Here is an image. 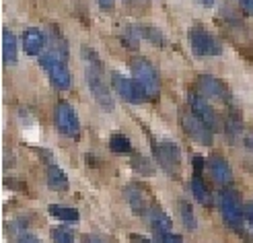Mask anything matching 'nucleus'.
<instances>
[{
	"label": "nucleus",
	"mask_w": 253,
	"mask_h": 243,
	"mask_svg": "<svg viewBox=\"0 0 253 243\" xmlns=\"http://www.w3.org/2000/svg\"><path fill=\"white\" fill-rule=\"evenodd\" d=\"M19 243H40V239L33 237V235H23V237L19 239Z\"/></svg>",
	"instance_id": "nucleus-32"
},
{
	"label": "nucleus",
	"mask_w": 253,
	"mask_h": 243,
	"mask_svg": "<svg viewBox=\"0 0 253 243\" xmlns=\"http://www.w3.org/2000/svg\"><path fill=\"white\" fill-rule=\"evenodd\" d=\"M43 46H45V35L40 29H35V27L25 29V33H23V49L29 56H40Z\"/></svg>",
	"instance_id": "nucleus-13"
},
{
	"label": "nucleus",
	"mask_w": 253,
	"mask_h": 243,
	"mask_svg": "<svg viewBox=\"0 0 253 243\" xmlns=\"http://www.w3.org/2000/svg\"><path fill=\"white\" fill-rule=\"evenodd\" d=\"M200 2L204 4V6H212V4H214V0H200Z\"/></svg>",
	"instance_id": "nucleus-35"
},
{
	"label": "nucleus",
	"mask_w": 253,
	"mask_h": 243,
	"mask_svg": "<svg viewBox=\"0 0 253 243\" xmlns=\"http://www.w3.org/2000/svg\"><path fill=\"white\" fill-rule=\"evenodd\" d=\"M2 60L4 64L17 62V37L8 29H2Z\"/></svg>",
	"instance_id": "nucleus-17"
},
{
	"label": "nucleus",
	"mask_w": 253,
	"mask_h": 243,
	"mask_svg": "<svg viewBox=\"0 0 253 243\" xmlns=\"http://www.w3.org/2000/svg\"><path fill=\"white\" fill-rule=\"evenodd\" d=\"M49 212H52L58 221L66 223V225H77L81 221V214L77 208H64V206H52L49 208Z\"/></svg>",
	"instance_id": "nucleus-19"
},
{
	"label": "nucleus",
	"mask_w": 253,
	"mask_h": 243,
	"mask_svg": "<svg viewBox=\"0 0 253 243\" xmlns=\"http://www.w3.org/2000/svg\"><path fill=\"white\" fill-rule=\"evenodd\" d=\"M109 148H111V152H116V155H128V152L132 150V145H130L128 136L111 134L109 136Z\"/></svg>",
	"instance_id": "nucleus-20"
},
{
	"label": "nucleus",
	"mask_w": 253,
	"mask_h": 243,
	"mask_svg": "<svg viewBox=\"0 0 253 243\" xmlns=\"http://www.w3.org/2000/svg\"><path fill=\"white\" fill-rule=\"evenodd\" d=\"M192 194L200 204H204V206L210 204V194H208V188H206L204 180H202V175H196V173L192 175Z\"/></svg>",
	"instance_id": "nucleus-18"
},
{
	"label": "nucleus",
	"mask_w": 253,
	"mask_h": 243,
	"mask_svg": "<svg viewBox=\"0 0 253 243\" xmlns=\"http://www.w3.org/2000/svg\"><path fill=\"white\" fill-rule=\"evenodd\" d=\"M187 40H189V48H192V54L196 58H214L222 54L220 42L210 31L200 27V25H194L187 31Z\"/></svg>",
	"instance_id": "nucleus-4"
},
{
	"label": "nucleus",
	"mask_w": 253,
	"mask_h": 243,
	"mask_svg": "<svg viewBox=\"0 0 253 243\" xmlns=\"http://www.w3.org/2000/svg\"><path fill=\"white\" fill-rule=\"evenodd\" d=\"M126 198H128L130 208H132L136 214H144V212H148L146 194H144V190H142L140 186H138V184H130V186H126Z\"/></svg>",
	"instance_id": "nucleus-14"
},
{
	"label": "nucleus",
	"mask_w": 253,
	"mask_h": 243,
	"mask_svg": "<svg viewBox=\"0 0 253 243\" xmlns=\"http://www.w3.org/2000/svg\"><path fill=\"white\" fill-rule=\"evenodd\" d=\"M218 208L222 212L224 223L229 225L233 231L241 237V239H249L245 225H243V210H241V200H239V194L229 188H224L218 192Z\"/></svg>",
	"instance_id": "nucleus-2"
},
{
	"label": "nucleus",
	"mask_w": 253,
	"mask_h": 243,
	"mask_svg": "<svg viewBox=\"0 0 253 243\" xmlns=\"http://www.w3.org/2000/svg\"><path fill=\"white\" fill-rule=\"evenodd\" d=\"M45 177H47V186L52 188L54 192H66L70 188L68 175L64 173V169H62V167H58V165H49Z\"/></svg>",
	"instance_id": "nucleus-15"
},
{
	"label": "nucleus",
	"mask_w": 253,
	"mask_h": 243,
	"mask_svg": "<svg viewBox=\"0 0 253 243\" xmlns=\"http://www.w3.org/2000/svg\"><path fill=\"white\" fill-rule=\"evenodd\" d=\"M181 122H183V130L187 132V136L192 138V140H196V143L204 145V146H210L212 145V140H214L212 130L200 118H196L194 113H185Z\"/></svg>",
	"instance_id": "nucleus-10"
},
{
	"label": "nucleus",
	"mask_w": 253,
	"mask_h": 243,
	"mask_svg": "<svg viewBox=\"0 0 253 243\" xmlns=\"http://www.w3.org/2000/svg\"><path fill=\"white\" fill-rule=\"evenodd\" d=\"M111 89L116 91L124 101H128V103H142L146 99L144 93L138 89V85L134 83V79L130 81L128 76H124L120 72H111Z\"/></svg>",
	"instance_id": "nucleus-9"
},
{
	"label": "nucleus",
	"mask_w": 253,
	"mask_h": 243,
	"mask_svg": "<svg viewBox=\"0 0 253 243\" xmlns=\"http://www.w3.org/2000/svg\"><path fill=\"white\" fill-rule=\"evenodd\" d=\"M132 76L138 89L144 93L146 99H157L161 93V81L155 66L144 58H134L132 60Z\"/></svg>",
	"instance_id": "nucleus-3"
},
{
	"label": "nucleus",
	"mask_w": 253,
	"mask_h": 243,
	"mask_svg": "<svg viewBox=\"0 0 253 243\" xmlns=\"http://www.w3.org/2000/svg\"><path fill=\"white\" fill-rule=\"evenodd\" d=\"M52 239H54V243H74L72 231H68V229L62 225L52 229Z\"/></svg>",
	"instance_id": "nucleus-24"
},
{
	"label": "nucleus",
	"mask_w": 253,
	"mask_h": 243,
	"mask_svg": "<svg viewBox=\"0 0 253 243\" xmlns=\"http://www.w3.org/2000/svg\"><path fill=\"white\" fill-rule=\"evenodd\" d=\"M198 87L200 91L208 95L210 99H218V101H226L229 99V89L222 81H218L216 76H210V74H202L198 79Z\"/></svg>",
	"instance_id": "nucleus-11"
},
{
	"label": "nucleus",
	"mask_w": 253,
	"mask_h": 243,
	"mask_svg": "<svg viewBox=\"0 0 253 243\" xmlns=\"http://www.w3.org/2000/svg\"><path fill=\"white\" fill-rule=\"evenodd\" d=\"M132 167L138 171V173H144V175H155V167L144 155H134L132 157Z\"/></svg>",
	"instance_id": "nucleus-22"
},
{
	"label": "nucleus",
	"mask_w": 253,
	"mask_h": 243,
	"mask_svg": "<svg viewBox=\"0 0 253 243\" xmlns=\"http://www.w3.org/2000/svg\"><path fill=\"white\" fill-rule=\"evenodd\" d=\"M130 241H132V243H153L150 239H146V237H142V235H138V233H132V235H130Z\"/></svg>",
	"instance_id": "nucleus-31"
},
{
	"label": "nucleus",
	"mask_w": 253,
	"mask_h": 243,
	"mask_svg": "<svg viewBox=\"0 0 253 243\" xmlns=\"http://www.w3.org/2000/svg\"><path fill=\"white\" fill-rule=\"evenodd\" d=\"M245 216H247V223H249L251 229H253V202H247V206H245Z\"/></svg>",
	"instance_id": "nucleus-30"
},
{
	"label": "nucleus",
	"mask_w": 253,
	"mask_h": 243,
	"mask_svg": "<svg viewBox=\"0 0 253 243\" xmlns=\"http://www.w3.org/2000/svg\"><path fill=\"white\" fill-rule=\"evenodd\" d=\"M97 2H99V6H101V8H105V10L113 8V0H97Z\"/></svg>",
	"instance_id": "nucleus-33"
},
{
	"label": "nucleus",
	"mask_w": 253,
	"mask_h": 243,
	"mask_svg": "<svg viewBox=\"0 0 253 243\" xmlns=\"http://www.w3.org/2000/svg\"><path fill=\"white\" fill-rule=\"evenodd\" d=\"M192 167H194L196 175H202V171H204V159H202L200 155H194L192 157Z\"/></svg>",
	"instance_id": "nucleus-27"
},
{
	"label": "nucleus",
	"mask_w": 253,
	"mask_h": 243,
	"mask_svg": "<svg viewBox=\"0 0 253 243\" xmlns=\"http://www.w3.org/2000/svg\"><path fill=\"white\" fill-rule=\"evenodd\" d=\"M122 44L128 48V49H138V46H140V40H138V31L134 27H128V29L122 33Z\"/></svg>",
	"instance_id": "nucleus-23"
},
{
	"label": "nucleus",
	"mask_w": 253,
	"mask_h": 243,
	"mask_svg": "<svg viewBox=\"0 0 253 243\" xmlns=\"http://www.w3.org/2000/svg\"><path fill=\"white\" fill-rule=\"evenodd\" d=\"M208 167H210V173L212 177L216 180L220 186H231L233 184V171H231V165L226 163L222 157L214 155L208 159Z\"/></svg>",
	"instance_id": "nucleus-12"
},
{
	"label": "nucleus",
	"mask_w": 253,
	"mask_h": 243,
	"mask_svg": "<svg viewBox=\"0 0 253 243\" xmlns=\"http://www.w3.org/2000/svg\"><path fill=\"white\" fill-rule=\"evenodd\" d=\"M153 150H155V157H157L163 171H167L169 175H177L181 171V148L177 146L173 140L155 143Z\"/></svg>",
	"instance_id": "nucleus-6"
},
{
	"label": "nucleus",
	"mask_w": 253,
	"mask_h": 243,
	"mask_svg": "<svg viewBox=\"0 0 253 243\" xmlns=\"http://www.w3.org/2000/svg\"><path fill=\"white\" fill-rule=\"evenodd\" d=\"M243 143H245V148L251 152V155H253V128H251V130H247L245 132V136H243Z\"/></svg>",
	"instance_id": "nucleus-28"
},
{
	"label": "nucleus",
	"mask_w": 253,
	"mask_h": 243,
	"mask_svg": "<svg viewBox=\"0 0 253 243\" xmlns=\"http://www.w3.org/2000/svg\"><path fill=\"white\" fill-rule=\"evenodd\" d=\"M187 103H189V109H192L194 116L204 122L212 132H214V130H218V128H220L218 113L214 111V107L208 103V101H206L204 97H200L198 93H189V95H187Z\"/></svg>",
	"instance_id": "nucleus-8"
},
{
	"label": "nucleus",
	"mask_w": 253,
	"mask_h": 243,
	"mask_svg": "<svg viewBox=\"0 0 253 243\" xmlns=\"http://www.w3.org/2000/svg\"><path fill=\"white\" fill-rule=\"evenodd\" d=\"M148 214V221H150V227L155 229V233L161 235V233H169L171 231V225L173 221L169 219V216L163 212L159 206H150V210L146 212Z\"/></svg>",
	"instance_id": "nucleus-16"
},
{
	"label": "nucleus",
	"mask_w": 253,
	"mask_h": 243,
	"mask_svg": "<svg viewBox=\"0 0 253 243\" xmlns=\"http://www.w3.org/2000/svg\"><path fill=\"white\" fill-rule=\"evenodd\" d=\"M54 122H56L58 132H62L64 136H70V138H79L81 122H79L77 111H74V107L68 103V101H60V103H56Z\"/></svg>",
	"instance_id": "nucleus-7"
},
{
	"label": "nucleus",
	"mask_w": 253,
	"mask_h": 243,
	"mask_svg": "<svg viewBox=\"0 0 253 243\" xmlns=\"http://www.w3.org/2000/svg\"><path fill=\"white\" fill-rule=\"evenodd\" d=\"M179 216H181V221H183V225L189 229V231H194V229L198 227V223H196V214H194V208L189 206V202H179Z\"/></svg>",
	"instance_id": "nucleus-21"
},
{
	"label": "nucleus",
	"mask_w": 253,
	"mask_h": 243,
	"mask_svg": "<svg viewBox=\"0 0 253 243\" xmlns=\"http://www.w3.org/2000/svg\"><path fill=\"white\" fill-rule=\"evenodd\" d=\"M159 243H183V239L179 235H175V233H161L159 235Z\"/></svg>",
	"instance_id": "nucleus-26"
},
{
	"label": "nucleus",
	"mask_w": 253,
	"mask_h": 243,
	"mask_svg": "<svg viewBox=\"0 0 253 243\" xmlns=\"http://www.w3.org/2000/svg\"><path fill=\"white\" fill-rule=\"evenodd\" d=\"M40 66L47 72L49 81H52V85L56 89H60V91H66V89H70L72 85V76H70V70L66 66L64 58H60L58 52H45L40 56Z\"/></svg>",
	"instance_id": "nucleus-5"
},
{
	"label": "nucleus",
	"mask_w": 253,
	"mask_h": 243,
	"mask_svg": "<svg viewBox=\"0 0 253 243\" xmlns=\"http://www.w3.org/2000/svg\"><path fill=\"white\" fill-rule=\"evenodd\" d=\"M237 2L247 12V15H253V0H237Z\"/></svg>",
	"instance_id": "nucleus-29"
},
{
	"label": "nucleus",
	"mask_w": 253,
	"mask_h": 243,
	"mask_svg": "<svg viewBox=\"0 0 253 243\" xmlns=\"http://www.w3.org/2000/svg\"><path fill=\"white\" fill-rule=\"evenodd\" d=\"M142 35H144L153 46H165V37H163V33H161L159 29L146 27V29H142Z\"/></svg>",
	"instance_id": "nucleus-25"
},
{
	"label": "nucleus",
	"mask_w": 253,
	"mask_h": 243,
	"mask_svg": "<svg viewBox=\"0 0 253 243\" xmlns=\"http://www.w3.org/2000/svg\"><path fill=\"white\" fill-rule=\"evenodd\" d=\"M86 243H103V241H101L99 237H88V241Z\"/></svg>",
	"instance_id": "nucleus-34"
},
{
	"label": "nucleus",
	"mask_w": 253,
	"mask_h": 243,
	"mask_svg": "<svg viewBox=\"0 0 253 243\" xmlns=\"http://www.w3.org/2000/svg\"><path fill=\"white\" fill-rule=\"evenodd\" d=\"M84 62H86V85H88V89H91V95L101 105V109L113 111L116 105H113L111 89L103 81V66H101V62L97 58V52L84 48Z\"/></svg>",
	"instance_id": "nucleus-1"
}]
</instances>
